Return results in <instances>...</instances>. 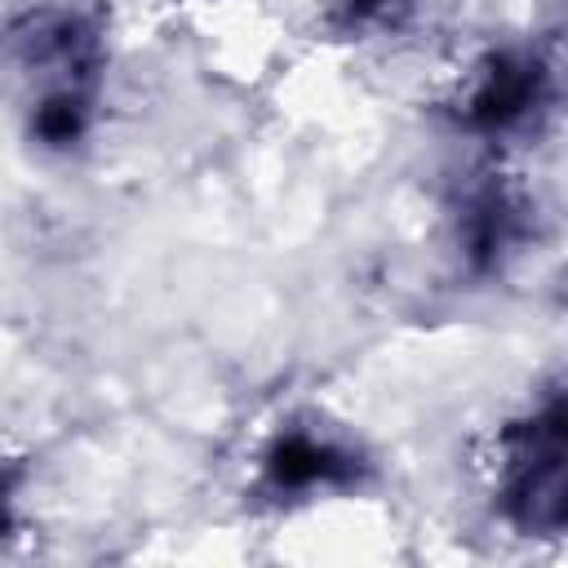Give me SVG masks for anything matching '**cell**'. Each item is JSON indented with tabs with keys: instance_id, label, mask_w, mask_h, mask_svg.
<instances>
[{
	"instance_id": "obj_1",
	"label": "cell",
	"mask_w": 568,
	"mask_h": 568,
	"mask_svg": "<svg viewBox=\"0 0 568 568\" xmlns=\"http://www.w3.org/2000/svg\"><path fill=\"white\" fill-rule=\"evenodd\" d=\"M501 493L497 506L510 528L528 537H555L568 515L564 484V399L550 395L524 422L501 435Z\"/></svg>"
},
{
	"instance_id": "obj_2",
	"label": "cell",
	"mask_w": 568,
	"mask_h": 568,
	"mask_svg": "<svg viewBox=\"0 0 568 568\" xmlns=\"http://www.w3.org/2000/svg\"><path fill=\"white\" fill-rule=\"evenodd\" d=\"M550 67L528 49H501L493 53L466 98H462V124L479 138H510L532 129L550 106Z\"/></svg>"
},
{
	"instance_id": "obj_3",
	"label": "cell",
	"mask_w": 568,
	"mask_h": 568,
	"mask_svg": "<svg viewBox=\"0 0 568 568\" xmlns=\"http://www.w3.org/2000/svg\"><path fill=\"white\" fill-rule=\"evenodd\" d=\"M359 470H364V462L351 448H342L337 439L315 435L306 426L280 430L262 453V488L280 501L351 488L359 479Z\"/></svg>"
},
{
	"instance_id": "obj_4",
	"label": "cell",
	"mask_w": 568,
	"mask_h": 568,
	"mask_svg": "<svg viewBox=\"0 0 568 568\" xmlns=\"http://www.w3.org/2000/svg\"><path fill=\"white\" fill-rule=\"evenodd\" d=\"M528 240V204L506 182H479L457 213V244L470 271H501Z\"/></svg>"
},
{
	"instance_id": "obj_5",
	"label": "cell",
	"mask_w": 568,
	"mask_h": 568,
	"mask_svg": "<svg viewBox=\"0 0 568 568\" xmlns=\"http://www.w3.org/2000/svg\"><path fill=\"white\" fill-rule=\"evenodd\" d=\"M93 124V93L80 84H53L31 106V138L49 151H71L89 138Z\"/></svg>"
},
{
	"instance_id": "obj_6",
	"label": "cell",
	"mask_w": 568,
	"mask_h": 568,
	"mask_svg": "<svg viewBox=\"0 0 568 568\" xmlns=\"http://www.w3.org/2000/svg\"><path fill=\"white\" fill-rule=\"evenodd\" d=\"M413 0H337V13L346 27H386L395 22Z\"/></svg>"
},
{
	"instance_id": "obj_7",
	"label": "cell",
	"mask_w": 568,
	"mask_h": 568,
	"mask_svg": "<svg viewBox=\"0 0 568 568\" xmlns=\"http://www.w3.org/2000/svg\"><path fill=\"white\" fill-rule=\"evenodd\" d=\"M13 532V479L9 470L0 466V541Z\"/></svg>"
}]
</instances>
